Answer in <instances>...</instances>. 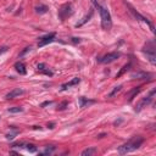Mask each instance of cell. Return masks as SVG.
<instances>
[{
	"label": "cell",
	"instance_id": "cell-23",
	"mask_svg": "<svg viewBox=\"0 0 156 156\" xmlns=\"http://www.w3.org/2000/svg\"><path fill=\"white\" fill-rule=\"evenodd\" d=\"M15 136H16V133H15V134H12V133L6 134V139H7V140H12V139L15 138Z\"/></svg>",
	"mask_w": 156,
	"mask_h": 156
},
{
	"label": "cell",
	"instance_id": "cell-20",
	"mask_svg": "<svg viewBox=\"0 0 156 156\" xmlns=\"http://www.w3.org/2000/svg\"><path fill=\"white\" fill-rule=\"evenodd\" d=\"M32 50V48H31V46H27V48H24V50L22 51V53L20 54V58H22V56L24 55V54H27V53H29V51Z\"/></svg>",
	"mask_w": 156,
	"mask_h": 156
},
{
	"label": "cell",
	"instance_id": "cell-18",
	"mask_svg": "<svg viewBox=\"0 0 156 156\" xmlns=\"http://www.w3.org/2000/svg\"><path fill=\"white\" fill-rule=\"evenodd\" d=\"M24 147H26V149H27L29 153H37V148H35L33 144H26Z\"/></svg>",
	"mask_w": 156,
	"mask_h": 156
},
{
	"label": "cell",
	"instance_id": "cell-3",
	"mask_svg": "<svg viewBox=\"0 0 156 156\" xmlns=\"http://www.w3.org/2000/svg\"><path fill=\"white\" fill-rule=\"evenodd\" d=\"M73 14V10H72V6L71 4H65L62 5L59 10V17L61 21H65L67 17H70L71 15Z\"/></svg>",
	"mask_w": 156,
	"mask_h": 156
},
{
	"label": "cell",
	"instance_id": "cell-2",
	"mask_svg": "<svg viewBox=\"0 0 156 156\" xmlns=\"http://www.w3.org/2000/svg\"><path fill=\"white\" fill-rule=\"evenodd\" d=\"M98 10L101 18V27L105 31H110L112 27V20H111V15L109 12V10L104 6H100V5H98Z\"/></svg>",
	"mask_w": 156,
	"mask_h": 156
},
{
	"label": "cell",
	"instance_id": "cell-8",
	"mask_svg": "<svg viewBox=\"0 0 156 156\" xmlns=\"http://www.w3.org/2000/svg\"><path fill=\"white\" fill-rule=\"evenodd\" d=\"M79 82H81V78L76 77V78H73V79H72V81H70V82L65 83V84H62V85H61V89H62V90H66V89H69V88H71V87L77 85Z\"/></svg>",
	"mask_w": 156,
	"mask_h": 156
},
{
	"label": "cell",
	"instance_id": "cell-11",
	"mask_svg": "<svg viewBox=\"0 0 156 156\" xmlns=\"http://www.w3.org/2000/svg\"><path fill=\"white\" fill-rule=\"evenodd\" d=\"M140 89H142V87H137V88H134L133 90H131L128 93V95H127V98H128V101H132L134 98H136V95L138 94V93L140 92Z\"/></svg>",
	"mask_w": 156,
	"mask_h": 156
},
{
	"label": "cell",
	"instance_id": "cell-10",
	"mask_svg": "<svg viewBox=\"0 0 156 156\" xmlns=\"http://www.w3.org/2000/svg\"><path fill=\"white\" fill-rule=\"evenodd\" d=\"M78 100H79V107L81 109H84L88 105H90V104H94L95 102V100H88V99L84 98V96H81Z\"/></svg>",
	"mask_w": 156,
	"mask_h": 156
},
{
	"label": "cell",
	"instance_id": "cell-5",
	"mask_svg": "<svg viewBox=\"0 0 156 156\" xmlns=\"http://www.w3.org/2000/svg\"><path fill=\"white\" fill-rule=\"evenodd\" d=\"M119 56H121V54H119V53H109L106 55H104L102 58H100L98 61L100 62V64H111V62L117 60Z\"/></svg>",
	"mask_w": 156,
	"mask_h": 156
},
{
	"label": "cell",
	"instance_id": "cell-16",
	"mask_svg": "<svg viewBox=\"0 0 156 156\" xmlns=\"http://www.w3.org/2000/svg\"><path fill=\"white\" fill-rule=\"evenodd\" d=\"M92 15H93V11H90V14H89V15H88V16H85L84 18H83V20L81 21V22H79V23H77V24H76V27H81V26H82V24H84V23L87 22V21H89V18L92 17Z\"/></svg>",
	"mask_w": 156,
	"mask_h": 156
},
{
	"label": "cell",
	"instance_id": "cell-25",
	"mask_svg": "<svg viewBox=\"0 0 156 156\" xmlns=\"http://www.w3.org/2000/svg\"><path fill=\"white\" fill-rule=\"evenodd\" d=\"M72 40H73L75 43H79V41H81V39H79V38H72Z\"/></svg>",
	"mask_w": 156,
	"mask_h": 156
},
{
	"label": "cell",
	"instance_id": "cell-13",
	"mask_svg": "<svg viewBox=\"0 0 156 156\" xmlns=\"http://www.w3.org/2000/svg\"><path fill=\"white\" fill-rule=\"evenodd\" d=\"M129 69H131V62H129V64H127V65H124V66L122 67V69H121V71H119L118 73L116 75V78H119L121 76H123V75L126 73V72H127Z\"/></svg>",
	"mask_w": 156,
	"mask_h": 156
},
{
	"label": "cell",
	"instance_id": "cell-21",
	"mask_svg": "<svg viewBox=\"0 0 156 156\" xmlns=\"http://www.w3.org/2000/svg\"><path fill=\"white\" fill-rule=\"evenodd\" d=\"M65 106H67V101H64L62 104H60L59 107H58V110H65V109H66Z\"/></svg>",
	"mask_w": 156,
	"mask_h": 156
},
{
	"label": "cell",
	"instance_id": "cell-15",
	"mask_svg": "<svg viewBox=\"0 0 156 156\" xmlns=\"http://www.w3.org/2000/svg\"><path fill=\"white\" fill-rule=\"evenodd\" d=\"M121 89H122V85H117V87H115V88H113V90L110 93V94H109L107 96L109 98H112V96H115L116 94H117V93H119V92H121Z\"/></svg>",
	"mask_w": 156,
	"mask_h": 156
},
{
	"label": "cell",
	"instance_id": "cell-7",
	"mask_svg": "<svg viewBox=\"0 0 156 156\" xmlns=\"http://www.w3.org/2000/svg\"><path fill=\"white\" fill-rule=\"evenodd\" d=\"M22 94H24V90L23 89H21V88H15V89H12L10 93H7L5 98H6L7 100H10V99H14V98H16V96L22 95Z\"/></svg>",
	"mask_w": 156,
	"mask_h": 156
},
{
	"label": "cell",
	"instance_id": "cell-12",
	"mask_svg": "<svg viewBox=\"0 0 156 156\" xmlns=\"http://www.w3.org/2000/svg\"><path fill=\"white\" fill-rule=\"evenodd\" d=\"M34 10H35V12H37V14L43 15V14H46V12H48L49 7L46 6V5H38V6H35V7H34Z\"/></svg>",
	"mask_w": 156,
	"mask_h": 156
},
{
	"label": "cell",
	"instance_id": "cell-9",
	"mask_svg": "<svg viewBox=\"0 0 156 156\" xmlns=\"http://www.w3.org/2000/svg\"><path fill=\"white\" fill-rule=\"evenodd\" d=\"M15 69H16V71L18 72L20 75H26V73H27V70H26L24 64H23V62H21V61H18V62L15 64Z\"/></svg>",
	"mask_w": 156,
	"mask_h": 156
},
{
	"label": "cell",
	"instance_id": "cell-6",
	"mask_svg": "<svg viewBox=\"0 0 156 156\" xmlns=\"http://www.w3.org/2000/svg\"><path fill=\"white\" fill-rule=\"evenodd\" d=\"M55 37H56V33H55V32L49 33V34L44 35V37H41V38L39 39V41H38V46H39V48H41V46H45L46 44L51 43V41L55 39Z\"/></svg>",
	"mask_w": 156,
	"mask_h": 156
},
{
	"label": "cell",
	"instance_id": "cell-17",
	"mask_svg": "<svg viewBox=\"0 0 156 156\" xmlns=\"http://www.w3.org/2000/svg\"><path fill=\"white\" fill-rule=\"evenodd\" d=\"M22 111H23V107H20V106L9 109V112H11V113H18V112H22Z\"/></svg>",
	"mask_w": 156,
	"mask_h": 156
},
{
	"label": "cell",
	"instance_id": "cell-4",
	"mask_svg": "<svg viewBox=\"0 0 156 156\" xmlns=\"http://www.w3.org/2000/svg\"><path fill=\"white\" fill-rule=\"evenodd\" d=\"M154 94H155V90H151V92H150V94H149L148 96L143 98V99H142V101H140V102L138 104V106L136 107V111H137V112H140L144 107H147V106L149 105V104L153 101V96H154Z\"/></svg>",
	"mask_w": 156,
	"mask_h": 156
},
{
	"label": "cell",
	"instance_id": "cell-1",
	"mask_svg": "<svg viewBox=\"0 0 156 156\" xmlns=\"http://www.w3.org/2000/svg\"><path fill=\"white\" fill-rule=\"evenodd\" d=\"M144 139L142 137H134L133 139H131L129 142H127L126 144H123L122 147L118 148V153L121 155H124V154H128V153H132L134 150H137L140 148V145L143 144Z\"/></svg>",
	"mask_w": 156,
	"mask_h": 156
},
{
	"label": "cell",
	"instance_id": "cell-26",
	"mask_svg": "<svg viewBox=\"0 0 156 156\" xmlns=\"http://www.w3.org/2000/svg\"><path fill=\"white\" fill-rule=\"evenodd\" d=\"M92 3L94 4V6H95V7H98V5H99V4H98V1H96V0H92Z\"/></svg>",
	"mask_w": 156,
	"mask_h": 156
},
{
	"label": "cell",
	"instance_id": "cell-22",
	"mask_svg": "<svg viewBox=\"0 0 156 156\" xmlns=\"http://www.w3.org/2000/svg\"><path fill=\"white\" fill-rule=\"evenodd\" d=\"M7 46H1V48H0V55H3L4 53H6V51H7Z\"/></svg>",
	"mask_w": 156,
	"mask_h": 156
},
{
	"label": "cell",
	"instance_id": "cell-14",
	"mask_svg": "<svg viewBox=\"0 0 156 156\" xmlns=\"http://www.w3.org/2000/svg\"><path fill=\"white\" fill-rule=\"evenodd\" d=\"M96 153V149L95 148H89V149H85L82 151V156H90V155H94Z\"/></svg>",
	"mask_w": 156,
	"mask_h": 156
},
{
	"label": "cell",
	"instance_id": "cell-24",
	"mask_svg": "<svg viewBox=\"0 0 156 156\" xmlns=\"http://www.w3.org/2000/svg\"><path fill=\"white\" fill-rule=\"evenodd\" d=\"M55 127V123L54 122H51V123H48V128H50V129H53Z\"/></svg>",
	"mask_w": 156,
	"mask_h": 156
},
{
	"label": "cell",
	"instance_id": "cell-19",
	"mask_svg": "<svg viewBox=\"0 0 156 156\" xmlns=\"http://www.w3.org/2000/svg\"><path fill=\"white\" fill-rule=\"evenodd\" d=\"M54 150H55V147H51V148H46L45 150H44V151L43 153H41L40 155H50L51 153H53L54 151Z\"/></svg>",
	"mask_w": 156,
	"mask_h": 156
}]
</instances>
